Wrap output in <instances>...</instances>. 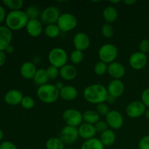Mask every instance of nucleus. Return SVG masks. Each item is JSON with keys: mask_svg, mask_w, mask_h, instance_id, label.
Listing matches in <instances>:
<instances>
[{"mask_svg": "<svg viewBox=\"0 0 149 149\" xmlns=\"http://www.w3.org/2000/svg\"><path fill=\"white\" fill-rule=\"evenodd\" d=\"M141 102L144 106L149 109V88L145 89L141 93Z\"/></svg>", "mask_w": 149, "mask_h": 149, "instance_id": "nucleus-40", "label": "nucleus"}, {"mask_svg": "<svg viewBox=\"0 0 149 149\" xmlns=\"http://www.w3.org/2000/svg\"><path fill=\"white\" fill-rule=\"evenodd\" d=\"M148 63V57L146 54L135 52L130 55L129 58V64L132 68L135 70H141L145 68Z\"/></svg>", "mask_w": 149, "mask_h": 149, "instance_id": "nucleus-12", "label": "nucleus"}, {"mask_svg": "<svg viewBox=\"0 0 149 149\" xmlns=\"http://www.w3.org/2000/svg\"><path fill=\"white\" fill-rule=\"evenodd\" d=\"M78 24V20L74 15L69 13H65L60 15L57 22V25L59 27L61 32H69L75 29Z\"/></svg>", "mask_w": 149, "mask_h": 149, "instance_id": "nucleus-6", "label": "nucleus"}, {"mask_svg": "<svg viewBox=\"0 0 149 149\" xmlns=\"http://www.w3.org/2000/svg\"><path fill=\"white\" fill-rule=\"evenodd\" d=\"M0 149H17L15 144L11 141H3L0 143Z\"/></svg>", "mask_w": 149, "mask_h": 149, "instance_id": "nucleus-42", "label": "nucleus"}, {"mask_svg": "<svg viewBox=\"0 0 149 149\" xmlns=\"http://www.w3.org/2000/svg\"><path fill=\"white\" fill-rule=\"evenodd\" d=\"M6 59H7V55H6L5 52L0 51V67L2 66L5 63Z\"/></svg>", "mask_w": 149, "mask_h": 149, "instance_id": "nucleus-44", "label": "nucleus"}, {"mask_svg": "<svg viewBox=\"0 0 149 149\" xmlns=\"http://www.w3.org/2000/svg\"><path fill=\"white\" fill-rule=\"evenodd\" d=\"M78 96V90L73 85H65L60 90V97L65 101H72Z\"/></svg>", "mask_w": 149, "mask_h": 149, "instance_id": "nucleus-21", "label": "nucleus"}, {"mask_svg": "<svg viewBox=\"0 0 149 149\" xmlns=\"http://www.w3.org/2000/svg\"><path fill=\"white\" fill-rule=\"evenodd\" d=\"M116 134L111 129H109L100 135V141L104 147H109L113 145L116 141Z\"/></svg>", "mask_w": 149, "mask_h": 149, "instance_id": "nucleus-23", "label": "nucleus"}, {"mask_svg": "<svg viewBox=\"0 0 149 149\" xmlns=\"http://www.w3.org/2000/svg\"><path fill=\"white\" fill-rule=\"evenodd\" d=\"M106 122L113 130H119L124 125V118L119 111L111 110L106 116Z\"/></svg>", "mask_w": 149, "mask_h": 149, "instance_id": "nucleus-11", "label": "nucleus"}, {"mask_svg": "<svg viewBox=\"0 0 149 149\" xmlns=\"http://www.w3.org/2000/svg\"><path fill=\"white\" fill-rule=\"evenodd\" d=\"M22 107L26 110H30L32 109L35 106V100L31 96L26 95L24 96L20 103Z\"/></svg>", "mask_w": 149, "mask_h": 149, "instance_id": "nucleus-34", "label": "nucleus"}, {"mask_svg": "<svg viewBox=\"0 0 149 149\" xmlns=\"http://www.w3.org/2000/svg\"><path fill=\"white\" fill-rule=\"evenodd\" d=\"M107 73L113 79H120L125 75L126 70L122 63L114 61L108 65Z\"/></svg>", "mask_w": 149, "mask_h": 149, "instance_id": "nucleus-17", "label": "nucleus"}, {"mask_svg": "<svg viewBox=\"0 0 149 149\" xmlns=\"http://www.w3.org/2000/svg\"><path fill=\"white\" fill-rule=\"evenodd\" d=\"M116 98H115V97H112V96L111 95H109V97H108L107 98V100H106V103H109V104H113V103L116 102Z\"/></svg>", "mask_w": 149, "mask_h": 149, "instance_id": "nucleus-46", "label": "nucleus"}, {"mask_svg": "<svg viewBox=\"0 0 149 149\" xmlns=\"http://www.w3.org/2000/svg\"><path fill=\"white\" fill-rule=\"evenodd\" d=\"M60 76L65 81L74 79L77 76V70L74 65L66 64L60 68Z\"/></svg>", "mask_w": 149, "mask_h": 149, "instance_id": "nucleus-22", "label": "nucleus"}, {"mask_svg": "<svg viewBox=\"0 0 149 149\" xmlns=\"http://www.w3.org/2000/svg\"><path fill=\"white\" fill-rule=\"evenodd\" d=\"M109 2H110L111 4H118V3L121 2V1H119V0H117V1H109Z\"/></svg>", "mask_w": 149, "mask_h": 149, "instance_id": "nucleus-51", "label": "nucleus"}, {"mask_svg": "<svg viewBox=\"0 0 149 149\" xmlns=\"http://www.w3.org/2000/svg\"><path fill=\"white\" fill-rule=\"evenodd\" d=\"M3 4L10 8L11 11L21 10L20 9L23 6V1L22 0H4Z\"/></svg>", "mask_w": 149, "mask_h": 149, "instance_id": "nucleus-31", "label": "nucleus"}, {"mask_svg": "<svg viewBox=\"0 0 149 149\" xmlns=\"http://www.w3.org/2000/svg\"><path fill=\"white\" fill-rule=\"evenodd\" d=\"M104 146L100 142V139L96 138L87 140L81 144L80 149H104Z\"/></svg>", "mask_w": 149, "mask_h": 149, "instance_id": "nucleus-26", "label": "nucleus"}, {"mask_svg": "<svg viewBox=\"0 0 149 149\" xmlns=\"http://www.w3.org/2000/svg\"><path fill=\"white\" fill-rule=\"evenodd\" d=\"M83 121L85 123L95 125L100 121V115L95 110H87L83 113Z\"/></svg>", "mask_w": 149, "mask_h": 149, "instance_id": "nucleus-27", "label": "nucleus"}, {"mask_svg": "<svg viewBox=\"0 0 149 149\" xmlns=\"http://www.w3.org/2000/svg\"><path fill=\"white\" fill-rule=\"evenodd\" d=\"M138 149H149V135H145L140 140Z\"/></svg>", "mask_w": 149, "mask_h": 149, "instance_id": "nucleus-41", "label": "nucleus"}, {"mask_svg": "<svg viewBox=\"0 0 149 149\" xmlns=\"http://www.w3.org/2000/svg\"><path fill=\"white\" fill-rule=\"evenodd\" d=\"M6 16H7V14H6V11L4 7L0 5V24L5 21Z\"/></svg>", "mask_w": 149, "mask_h": 149, "instance_id": "nucleus-43", "label": "nucleus"}, {"mask_svg": "<svg viewBox=\"0 0 149 149\" xmlns=\"http://www.w3.org/2000/svg\"><path fill=\"white\" fill-rule=\"evenodd\" d=\"M14 51H15L14 47H13L12 45H10V46L7 47V49H5V51H4V52H5V53L12 54V53H13V52H14Z\"/></svg>", "mask_w": 149, "mask_h": 149, "instance_id": "nucleus-45", "label": "nucleus"}, {"mask_svg": "<svg viewBox=\"0 0 149 149\" xmlns=\"http://www.w3.org/2000/svg\"><path fill=\"white\" fill-rule=\"evenodd\" d=\"M26 30L28 34L31 37H39L43 31L42 23L39 19L29 20L26 26Z\"/></svg>", "mask_w": 149, "mask_h": 149, "instance_id": "nucleus-15", "label": "nucleus"}, {"mask_svg": "<svg viewBox=\"0 0 149 149\" xmlns=\"http://www.w3.org/2000/svg\"><path fill=\"white\" fill-rule=\"evenodd\" d=\"M65 149H74V148H65Z\"/></svg>", "mask_w": 149, "mask_h": 149, "instance_id": "nucleus-52", "label": "nucleus"}, {"mask_svg": "<svg viewBox=\"0 0 149 149\" xmlns=\"http://www.w3.org/2000/svg\"><path fill=\"white\" fill-rule=\"evenodd\" d=\"M146 107L141 100H134L127 105L126 113L131 119H137L145 114Z\"/></svg>", "mask_w": 149, "mask_h": 149, "instance_id": "nucleus-10", "label": "nucleus"}, {"mask_svg": "<svg viewBox=\"0 0 149 149\" xmlns=\"http://www.w3.org/2000/svg\"><path fill=\"white\" fill-rule=\"evenodd\" d=\"M139 50L144 54L148 53L149 52V39H144L141 41L139 45Z\"/></svg>", "mask_w": 149, "mask_h": 149, "instance_id": "nucleus-39", "label": "nucleus"}, {"mask_svg": "<svg viewBox=\"0 0 149 149\" xmlns=\"http://www.w3.org/2000/svg\"><path fill=\"white\" fill-rule=\"evenodd\" d=\"M46 36H47L49 39H55L57 38L61 33V30L57 24H51L46 26V27L44 29Z\"/></svg>", "mask_w": 149, "mask_h": 149, "instance_id": "nucleus-29", "label": "nucleus"}, {"mask_svg": "<svg viewBox=\"0 0 149 149\" xmlns=\"http://www.w3.org/2000/svg\"><path fill=\"white\" fill-rule=\"evenodd\" d=\"M33 80L37 85H39V87L47 84L49 78H48L47 74L46 69L45 68L37 69Z\"/></svg>", "mask_w": 149, "mask_h": 149, "instance_id": "nucleus-25", "label": "nucleus"}, {"mask_svg": "<svg viewBox=\"0 0 149 149\" xmlns=\"http://www.w3.org/2000/svg\"><path fill=\"white\" fill-rule=\"evenodd\" d=\"M3 137H4V133H3V131L1 130V129L0 128V142H1V140L3 139Z\"/></svg>", "mask_w": 149, "mask_h": 149, "instance_id": "nucleus-50", "label": "nucleus"}, {"mask_svg": "<svg viewBox=\"0 0 149 149\" xmlns=\"http://www.w3.org/2000/svg\"><path fill=\"white\" fill-rule=\"evenodd\" d=\"M63 119L68 126L79 127L82 124L83 113L77 109H65L63 113Z\"/></svg>", "mask_w": 149, "mask_h": 149, "instance_id": "nucleus-7", "label": "nucleus"}, {"mask_svg": "<svg viewBox=\"0 0 149 149\" xmlns=\"http://www.w3.org/2000/svg\"><path fill=\"white\" fill-rule=\"evenodd\" d=\"M145 117H146V119H147V120H148L149 121V109H147L146 111V112H145Z\"/></svg>", "mask_w": 149, "mask_h": 149, "instance_id": "nucleus-49", "label": "nucleus"}, {"mask_svg": "<svg viewBox=\"0 0 149 149\" xmlns=\"http://www.w3.org/2000/svg\"><path fill=\"white\" fill-rule=\"evenodd\" d=\"M109 95L107 87L101 84H92L87 86L83 91L84 100L93 104L106 103Z\"/></svg>", "mask_w": 149, "mask_h": 149, "instance_id": "nucleus-1", "label": "nucleus"}, {"mask_svg": "<svg viewBox=\"0 0 149 149\" xmlns=\"http://www.w3.org/2000/svg\"><path fill=\"white\" fill-rule=\"evenodd\" d=\"M118 49L116 45L111 43L104 44L98 50V57L100 61L106 64L114 62L118 56Z\"/></svg>", "mask_w": 149, "mask_h": 149, "instance_id": "nucleus-5", "label": "nucleus"}, {"mask_svg": "<svg viewBox=\"0 0 149 149\" xmlns=\"http://www.w3.org/2000/svg\"><path fill=\"white\" fill-rule=\"evenodd\" d=\"M13 32L7 26H0V51H5L11 45Z\"/></svg>", "mask_w": 149, "mask_h": 149, "instance_id": "nucleus-16", "label": "nucleus"}, {"mask_svg": "<svg viewBox=\"0 0 149 149\" xmlns=\"http://www.w3.org/2000/svg\"><path fill=\"white\" fill-rule=\"evenodd\" d=\"M107 90L109 95L118 98L125 92V84L120 79H113L108 84Z\"/></svg>", "mask_w": 149, "mask_h": 149, "instance_id": "nucleus-14", "label": "nucleus"}, {"mask_svg": "<svg viewBox=\"0 0 149 149\" xmlns=\"http://www.w3.org/2000/svg\"><path fill=\"white\" fill-rule=\"evenodd\" d=\"M64 145L65 144L59 138L52 137L47 141L45 147L46 149H65Z\"/></svg>", "mask_w": 149, "mask_h": 149, "instance_id": "nucleus-28", "label": "nucleus"}, {"mask_svg": "<svg viewBox=\"0 0 149 149\" xmlns=\"http://www.w3.org/2000/svg\"><path fill=\"white\" fill-rule=\"evenodd\" d=\"M96 111L98 113L100 116H106L108 113H109L110 110H109V107L106 103H103L97 104L96 106Z\"/></svg>", "mask_w": 149, "mask_h": 149, "instance_id": "nucleus-37", "label": "nucleus"}, {"mask_svg": "<svg viewBox=\"0 0 149 149\" xmlns=\"http://www.w3.org/2000/svg\"><path fill=\"white\" fill-rule=\"evenodd\" d=\"M70 61L74 65H78V64L81 63L82 62L83 59H84V54L83 52L77 49H74L70 54Z\"/></svg>", "mask_w": 149, "mask_h": 149, "instance_id": "nucleus-32", "label": "nucleus"}, {"mask_svg": "<svg viewBox=\"0 0 149 149\" xmlns=\"http://www.w3.org/2000/svg\"><path fill=\"white\" fill-rule=\"evenodd\" d=\"M79 138L78 128L65 125L60 132L59 138L64 144H72Z\"/></svg>", "mask_w": 149, "mask_h": 149, "instance_id": "nucleus-9", "label": "nucleus"}, {"mask_svg": "<svg viewBox=\"0 0 149 149\" xmlns=\"http://www.w3.org/2000/svg\"><path fill=\"white\" fill-rule=\"evenodd\" d=\"M95 127L96 132L101 134L103 133V132L107 130H109V127L106 121L100 120L95 125Z\"/></svg>", "mask_w": 149, "mask_h": 149, "instance_id": "nucleus-38", "label": "nucleus"}, {"mask_svg": "<svg viewBox=\"0 0 149 149\" xmlns=\"http://www.w3.org/2000/svg\"><path fill=\"white\" fill-rule=\"evenodd\" d=\"M26 15H27L29 20H35L39 18L41 15L40 10L39 7L36 5H31L27 7L26 10L25 11Z\"/></svg>", "mask_w": 149, "mask_h": 149, "instance_id": "nucleus-30", "label": "nucleus"}, {"mask_svg": "<svg viewBox=\"0 0 149 149\" xmlns=\"http://www.w3.org/2000/svg\"><path fill=\"white\" fill-rule=\"evenodd\" d=\"M55 87H56L59 90V91L61 90V89L63 88V87H64V86H65L63 84V83L61 82V81H58V82H57L56 84H55Z\"/></svg>", "mask_w": 149, "mask_h": 149, "instance_id": "nucleus-48", "label": "nucleus"}, {"mask_svg": "<svg viewBox=\"0 0 149 149\" xmlns=\"http://www.w3.org/2000/svg\"><path fill=\"white\" fill-rule=\"evenodd\" d=\"M29 18L26 13L22 10L10 11L6 16L5 23L6 26L10 30L20 31L23 28H26Z\"/></svg>", "mask_w": 149, "mask_h": 149, "instance_id": "nucleus-2", "label": "nucleus"}, {"mask_svg": "<svg viewBox=\"0 0 149 149\" xmlns=\"http://www.w3.org/2000/svg\"><path fill=\"white\" fill-rule=\"evenodd\" d=\"M60 10L55 6H49L46 7L41 13L40 20L42 24L46 26L51 24H57L60 15H61Z\"/></svg>", "mask_w": 149, "mask_h": 149, "instance_id": "nucleus-8", "label": "nucleus"}, {"mask_svg": "<svg viewBox=\"0 0 149 149\" xmlns=\"http://www.w3.org/2000/svg\"><path fill=\"white\" fill-rule=\"evenodd\" d=\"M73 44L75 49L83 52L90 46V39L84 32H77L73 38Z\"/></svg>", "mask_w": 149, "mask_h": 149, "instance_id": "nucleus-13", "label": "nucleus"}, {"mask_svg": "<svg viewBox=\"0 0 149 149\" xmlns=\"http://www.w3.org/2000/svg\"><path fill=\"white\" fill-rule=\"evenodd\" d=\"M103 17L105 21L109 24L116 21L118 17V12L116 7L113 6L106 7L103 11Z\"/></svg>", "mask_w": 149, "mask_h": 149, "instance_id": "nucleus-24", "label": "nucleus"}, {"mask_svg": "<svg viewBox=\"0 0 149 149\" xmlns=\"http://www.w3.org/2000/svg\"><path fill=\"white\" fill-rule=\"evenodd\" d=\"M22 92L18 90H11L7 92L4 95V101L10 106H15L21 103L23 98Z\"/></svg>", "mask_w": 149, "mask_h": 149, "instance_id": "nucleus-19", "label": "nucleus"}, {"mask_svg": "<svg viewBox=\"0 0 149 149\" xmlns=\"http://www.w3.org/2000/svg\"><path fill=\"white\" fill-rule=\"evenodd\" d=\"M37 68L35 63L31 61H26L22 63L20 68V73L21 77L25 79H33L36 74Z\"/></svg>", "mask_w": 149, "mask_h": 149, "instance_id": "nucleus-18", "label": "nucleus"}, {"mask_svg": "<svg viewBox=\"0 0 149 149\" xmlns=\"http://www.w3.org/2000/svg\"><path fill=\"white\" fill-rule=\"evenodd\" d=\"M78 132L79 137L85 141L95 138L97 133L95 125L85 123V122L82 123L79 127Z\"/></svg>", "mask_w": 149, "mask_h": 149, "instance_id": "nucleus-20", "label": "nucleus"}, {"mask_svg": "<svg viewBox=\"0 0 149 149\" xmlns=\"http://www.w3.org/2000/svg\"><path fill=\"white\" fill-rule=\"evenodd\" d=\"M37 97L47 104L55 103L60 97V91L55 84H47L39 86L36 90Z\"/></svg>", "mask_w": 149, "mask_h": 149, "instance_id": "nucleus-3", "label": "nucleus"}, {"mask_svg": "<svg viewBox=\"0 0 149 149\" xmlns=\"http://www.w3.org/2000/svg\"><path fill=\"white\" fill-rule=\"evenodd\" d=\"M123 2L125 3L126 5L131 6V5H132V4H135V3H136V1H135V0H125Z\"/></svg>", "mask_w": 149, "mask_h": 149, "instance_id": "nucleus-47", "label": "nucleus"}, {"mask_svg": "<svg viewBox=\"0 0 149 149\" xmlns=\"http://www.w3.org/2000/svg\"><path fill=\"white\" fill-rule=\"evenodd\" d=\"M95 74L97 76H103L108 72V64L103 61H98L94 66Z\"/></svg>", "mask_w": 149, "mask_h": 149, "instance_id": "nucleus-33", "label": "nucleus"}, {"mask_svg": "<svg viewBox=\"0 0 149 149\" xmlns=\"http://www.w3.org/2000/svg\"><path fill=\"white\" fill-rule=\"evenodd\" d=\"M68 60V55L66 51L61 47H54L48 54V61L50 65L62 68L66 65Z\"/></svg>", "mask_w": 149, "mask_h": 149, "instance_id": "nucleus-4", "label": "nucleus"}, {"mask_svg": "<svg viewBox=\"0 0 149 149\" xmlns=\"http://www.w3.org/2000/svg\"><path fill=\"white\" fill-rule=\"evenodd\" d=\"M101 33L104 37L111 38L114 34V29L111 26V24L105 23L102 26Z\"/></svg>", "mask_w": 149, "mask_h": 149, "instance_id": "nucleus-35", "label": "nucleus"}, {"mask_svg": "<svg viewBox=\"0 0 149 149\" xmlns=\"http://www.w3.org/2000/svg\"><path fill=\"white\" fill-rule=\"evenodd\" d=\"M46 71L49 80L55 79L58 76H60V68L52 65L47 67V68H46Z\"/></svg>", "mask_w": 149, "mask_h": 149, "instance_id": "nucleus-36", "label": "nucleus"}]
</instances>
